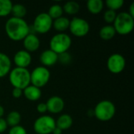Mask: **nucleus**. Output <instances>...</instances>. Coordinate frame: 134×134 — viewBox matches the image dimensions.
<instances>
[{"instance_id": "obj_7", "label": "nucleus", "mask_w": 134, "mask_h": 134, "mask_svg": "<svg viewBox=\"0 0 134 134\" xmlns=\"http://www.w3.org/2000/svg\"><path fill=\"white\" fill-rule=\"evenodd\" d=\"M50 79V71L43 66L36 67L31 72V85L42 88L45 86Z\"/></svg>"}, {"instance_id": "obj_30", "label": "nucleus", "mask_w": 134, "mask_h": 134, "mask_svg": "<svg viewBox=\"0 0 134 134\" xmlns=\"http://www.w3.org/2000/svg\"><path fill=\"white\" fill-rule=\"evenodd\" d=\"M23 95V90L20 89H17V88H13V91H12V96L18 99L20 97H21V96Z\"/></svg>"}, {"instance_id": "obj_27", "label": "nucleus", "mask_w": 134, "mask_h": 134, "mask_svg": "<svg viewBox=\"0 0 134 134\" xmlns=\"http://www.w3.org/2000/svg\"><path fill=\"white\" fill-rule=\"evenodd\" d=\"M116 16H117V13L115 11L108 9L104 14V19L106 23L112 24V23H114V21L116 18Z\"/></svg>"}, {"instance_id": "obj_23", "label": "nucleus", "mask_w": 134, "mask_h": 134, "mask_svg": "<svg viewBox=\"0 0 134 134\" xmlns=\"http://www.w3.org/2000/svg\"><path fill=\"white\" fill-rule=\"evenodd\" d=\"M64 13H66L68 15H75L79 13L80 9V5L78 2L74 1L67 2L63 6Z\"/></svg>"}, {"instance_id": "obj_13", "label": "nucleus", "mask_w": 134, "mask_h": 134, "mask_svg": "<svg viewBox=\"0 0 134 134\" xmlns=\"http://www.w3.org/2000/svg\"><path fill=\"white\" fill-rule=\"evenodd\" d=\"M24 50L28 53H33L37 51L40 47V40L35 34H28L23 40Z\"/></svg>"}, {"instance_id": "obj_20", "label": "nucleus", "mask_w": 134, "mask_h": 134, "mask_svg": "<svg viewBox=\"0 0 134 134\" xmlns=\"http://www.w3.org/2000/svg\"><path fill=\"white\" fill-rule=\"evenodd\" d=\"M116 35V31L112 25H106L100 28L99 35L101 39L108 41L112 39Z\"/></svg>"}, {"instance_id": "obj_31", "label": "nucleus", "mask_w": 134, "mask_h": 134, "mask_svg": "<svg viewBox=\"0 0 134 134\" xmlns=\"http://www.w3.org/2000/svg\"><path fill=\"white\" fill-rule=\"evenodd\" d=\"M37 111L41 114H45L47 111V107L46 103H40L37 105Z\"/></svg>"}, {"instance_id": "obj_29", "label": "nucleus", "mask_w": 134, "mask_h": 134, "mask_svg": "<svg viewBox=\"0 0 134 134\" xmlns=\"http://www.w3.org/2000/svg\"><path fill=\"white\" fill-rule=\"evenodd\" d=\"M9 134H27L26 130L21 126H16L11 127L9 130Z\"/></svg>"}, {"instance_id": "obj_22", "label": "nucleus", "mask_w": 134, "mask_h": 134, "mask_svg": "<svg viewBox=\"0 0 134 134\" xmlns=\"http://www.w3.org/2000/svg\"><path fill=\"white\" fill-rule=\"evenodd\" d=\"M11 14L13 15V17L23 19L27 14V9L22 4H20V3L13 4Z\"/></svg>"}, {"instance_id": "obj_24", "label": "nucleus", "mask_w": 134, "mask_h": 134, "mask_svg": "<svg viewBox=\"0 0 134 134\" xmlns=\"http://www.w3.org/2000/svg\"><path fill=\"white\" fill-rule=\"evenodd\" d=\"M48 15L50 16V18L53 20H56L60 16H62L63 13H64V10H63V8L59 4H53L52 5L49 9V11H48Z\"/></svg>"}, {"instance_id": "obj_1", "label": "nucleus", "mask_w": 134, "mask_h": 134, "mask_svg": "<svg viewBox=\"0 0 134 134\" xmlns=\"http://www.w3.org/2000/svg\"><path fill=\"white\" fill-rule=\"evenodd\" d=\"M5 31L9 39L20 42L30 34V26L24 19L12 16L5 22Z\"/></svg>"}, {"instance_id": "obj_26", "label": "nucleus", "mask_w": 134, "mask_h": 134, "mask_svg": "<svg viewBox=\"0 0 134 134\" xmlns=\"http://www.w3.org/2000/svg\"><path fill=\"white\" fill-rule=\"evenodd\" d=\"M105 3L108 9L116 12V10L121 9L123 6L124 1L123 0H107Z\"/></svg>"}, {"instance_id": "obj_9", "label": "nucleus", "mask_w": 134, "mask_h": 134, "mask_svg": "<svg viewBox=\"0 0 134 134\" xmlns=\"http://www.w3.org/2000/svg\"><path fill=\"white\" fill-rule=\"evenodd\" d=\"M53 27V20L46 13H41L36 16L34 20L32 27L36 33L46 34L50 31Z\"/></svg>"}, {"instance_id": "obj_17", "label": "nucleus", "mask_w": 134, "mask_h": 134, "mask_svg": "<svg viewBox=\"0 0 134 134\" xmlns=\"http://www.w3.org/2000/svg\"><path fill=\"white\" fill-rule=\"evenodd\" d=\"M73 124V119L72 117L70 115L68 114H63L56 121V126L63 130H67L69 128L71 127Z\"/></svg>"}, {"instance_id": "obj_34", "label": "nucleus", "mask_w": 134, "mask_h": 134, "mask_svg": "<svg viewBox=\"0 0 134 134\" xmlns=\"http://www.w3.org/2000/svg\"><path fill=\"white\" fill-rule=\"evenodd\" d=\"M52 133L53 134H62V130H60V129H59L58 127H55L54 128V130H53V132H52Z\"/></svg>"}, {"instance_id": "obj_10", "label": "nucleus", "mask_w": 134, "mask_h": 134, "mask_svg": "<svg viewBox=\"0 0 134 134\" xmlns=\"http://www.w3.org/2000/svg\"><path fill=\"white\" fill-rule=\"evenodd\" d=\"M126 67V60L122 54L113 53L107 60V68L112 74H119L122 72Z\"/></svg>"}, {"instance_id": "obj_16", "label": "nucleus", "mask_w": 134, "mask_h": 134, "mask_svg": "<svg viewBox=\"0 0 134 134\" xmlns=\"http://www.w3.org/2000/svg\"><path fill=\"white\" fill-rule=\"evenodd\" d=\"M11 60L9 57L2 53H0V79L5 77L11 71Z\"/></svg>"}, {"instance_id": "obj_32", "label": "nucleus", "mask_w": 134, "mask_h": 134, "mask_svg": "<svg viewBox=\"0 0 134 134\" xmlns=\"http://www.w3.org/2000/svg\"><path fill=\"white\" fill-rule=\"evenodd\" d=\"M8 128V125L6 123L5 119L3 118H0V133H4Z\"/></svg>"}, {"instance_id": "obj_4", "label": "nucleus", "mask_w": 134, "mask_h": 134, "mask_svg": "<svg viewBox=\"0 0 134 134\" xmlns=\"http://www.w3.org/2000/svg\"><path fill=\"white\" fill-rule=\"evenodd\" d=\"M115 112V105L108 100L100 101L93 109L94 116L101 122H108L114 118Z\"/></svg>"}, {"instance_id": "obj_14", "label": "nucleus", "mask_w": 134, "mask_h": 134, "mask_svg": "<svg viewBox=\"0 0 134 134\" xmlns=\"http://www.w3.org/2000/svg\"><path fill=\"white\" fill-rule=\"evenodd\" d=\"M39 60L43 67H52L58 62V54L49 49L41 53Z\"/></svg>"}, {"instance_id": "obj_25", "label": "nucleus", "mask_w": 134, "mask_h": 134, "mask_svg": "<svg viewBox=\"0 0 134 134\" xmlns=\"http://www.w3.org/2000/svg\"><path fill=\"white\" fill-rule=\"evenodd\" d=\"M13 3L9 0H0V17L7 16L11 13Z\"/></svg>"}, {"instance_id": "obj_2", "label": "nucleus", "mask_w": 134, "mask_h": 134, "mask_svg": "<svg viewBox=\"0 0 134 134\" xmlns=\"http://www.w3.org/2000/svg\"><path fill=\"white\" fill-rule=\"evenodd\" d=\"M9 79L13 88L24 90L31 85V72L27 68H14L9 73Z\"/></svg>"}, {"instance_id": "obj_28", "label": "nucleus", "mask_w": 134, "mask_h": 134, "mask_svg": "<svg viewBox=\"0 0 134 134\" xmlns=\"http://www.w3.org/2000/svg\"><path fill=\"white\" fill-rule=\"evenodd\" d=\"M58 61L62 64H68L71 61V56L68 52L58 55Z\"/></svg>"}, {"instance_id": "obj_18", "label": "nucleus", "mask_w": 134, "mask_h": 134, "mask_svg": "<svg viewBox=\"0 0 134 134\" xmlns=\"http://www.w3.org/2000/svg\"><path fill=\"white\" fill-rule=\"evenodd\" d=\"M69 24L70 20L63 16L53 21V27L56 31H59V33H64V31L68 30L69 28Z\"/></svg>"}, {"instance_id": "obj_11", "label": "nucleus", "mask_w": 134, "mask_h": 134, "mask_svg": "<svg viewBox=\"0 0 134 134\" xmlns=\"http://www.w3.org/2000/svg\"><path fill=\"white\" fill-rule=\"evenodd\" d=\"M31 53L24 49L17 51L13 57V61L16 68H27L31 64Z\"/></svg>"}, {"instance_id": "obj_15", "label": "nucleus", "mask_w": 134, "mask_h": 134, "mask_svg": "<svg viewBox=\"0 0 134 134\" xmlns=\"http://www.w3.org/2000/svg\"><path fill=\"white\" fill-rule=\"evenodd\" d=\"M23 95L30 101H36L41 98L42 91L39 88L30 85L23 90Z\"/></svg>"}, {"instance_id": "obj_19", "label": "nucleus", "mask_w": 134, "mask_h": 134, "mask_svg": "<svg viewBox=\"0 0 134 134\" xmlns=\"http://www.w3.org/2000/svg\"><path fill=\"white\" fill-rule=\"evenodd\" d=\"M88 11L92 14H99L104 9V2L102 0H89L86 3Z\"/></svg>"}, {"instance_id": "obj_3", "label": "nucleus", "mask_w": 134, "mask_h": 134, "mask_svg": "<svg viewBox=\"0 0 134 134\" xmlns=\"http://www.w3.org/2000/svg\"><path fill=\"white\" fill-rule=\"evenodd\" d=\"M113 24L116 33L121 35H126L130 34L133 30L134 18L127 12H122L117 14Z\"/></svg>"}, {"instance_id": "obj_33", "label": "nucleus", "mask_w": 134, "mask_h": 134, "mask_svg": "<svg viewBox=\"0 0 134 134\" xmlns=\"http://www.w3.org/2000/svg\"><path fill=\"white\" fill-rule=\"evenodd\" d=\"M131 16H133L134 18V2H132L130 5V9H129V12H127Z\"/></svg>"}, {"instance_id": "obj_35", "label": "nucleus", "mask_w": 134, "mask_h": 134, "mask_svg": "<svg viewBox=\"0 0 134 134\" xmlns=\"http://www.w3.org/2000/svg\"><path fill=\"white\" fill-rule=\"evenodd\" d=\"M4 113H5V110L3 108V107L2 105H0V118H2Z\"/></svg>"}, {"instance_id": "obj_6", "label": "nucleus", "mask_w": 134, "mask_h": 134, "mask_svg": "<svg viewBox=\"0 0 134 134\" xmlns=\"http://www.w3.org/2000/svg\"><path fill=\"white\" fill-rule=\"evenodd\" d=\"M56 127V121L50 115H43L34 122L33 128L37 134H50Z\"/></svg>"}, {"instance_id": "obj_12", "label": "nucleus", "mask_w": 134, "mask_h": 134, "mask_svg": "<svg viewBox=\"0 0 134 134\" xmlns=\"http://www.w3.org/2000/svg\"><path fill=\"white\" fill-rule=\"evenodd\" d=\"M46 104L47 107V111L52 114L60 113L64 110L65 105L64 100L57 96H53L49 98Z\"/></svg>"}, {"instance_id": "obj_21", "label": "nucleus", "mask_w": 134, "mask_h": 134, "mask_svg": "<svg viewBox=\"0 0 134 134\" xmlns=\"http://www.w3.org/2000/svg\"><path fill=\"white\" fill-rule=\"evenodd\" d=\"M5 121H6L8 126H10V128L16 126H19L21 121V115L18 111H12L8 114Z\"/></svg>"}, {"instance_id": "obj_8", "label": "nucleus", "mask_w": 134, "mask_h": 134, "mask_svg": "<svg viewBox=\"0 0 134 134\" xmlns=\"http://www.w3.org/2000/svg\"><path fill=\"white\" fill-rule=\"evenodd\" d=\"M70 32L75 37H84L86 36L90 29V26L87 20L81 17H74L70 20L69 28Z\"/></svg>"}, {"instance_id": "obj_5", "label": "nucleus", "mask_w": 134, "mask_h": 134, "mask_svg": "<svg viewBox=\"0 0 134 134\" xmlns=\"http://www.w3.org/2000/svg\"><path fill=\"white\" fill-rule=\"evenodd\" d=\"M71 38L66 33H57L53 35L49 41V49L57 54L68 52L71 46Z\"/></svg>"}]
</instances>
